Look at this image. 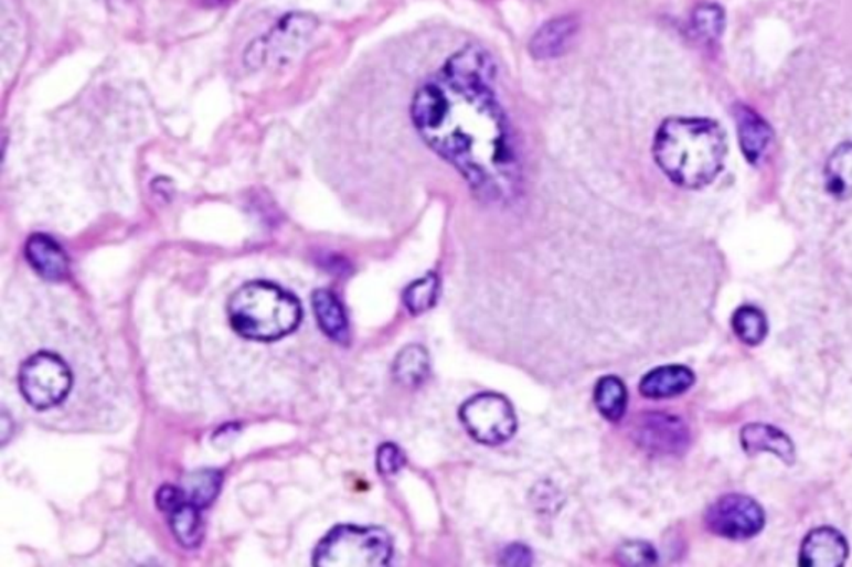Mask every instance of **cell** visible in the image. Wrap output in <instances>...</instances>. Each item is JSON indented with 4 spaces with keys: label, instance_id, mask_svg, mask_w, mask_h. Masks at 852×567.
I'll list each match as a JSON object with an SVG mask.
<instances>
[{
    "label": "cell",
    "instance_id": "cell-1",
    "mask_svg": "<svg viewBox=\"0 0 852 567\" xmlns=\"http://www.w3.org/2000/svg\"><path fill=\"white\" fill-rule=\"evenodd\" d=\"M493 77L491 55L468 45L416 92L412 117L423 140L457 167L475 192L501 199L513 190L516 162L491 90Z\"/></svg>",
    "mask_w": 852,
    "mask_h": 567
},
{
    "label": "cell",
    "instance_id": "cell-2",
    "mask_svg": "<svg viewBox=\"0 0 852 567\" xmlns=\"http://www.w3.org/2000/svg\"><path fill=\"white\" fill-rule=\"evenodd\" d=\"M653 153L671 182L683 189H703L723 170L726 133L714 120L673 117L658 129Z\"/></svg>",
    "mask_w": 852,
    "mask_h": 567
},
{
    "label": "cell",
    "instance_id": "cell-3",
    "mask_svg": "<svg viewBox=\"0 0 852 567\" xmlns=\"http://www.w3.org/2000/svg\"><path fill=\"white\" fill-rule=\"evenodd\" d=\"M232 328L255 342H275L297 330L301 320L300 301L268 281H251L238 288L228 301Z\"/></svg>",
    "mask_w": 852,
    "mask_h": 567
},
{
    "label": "cell",
    "instance_id": "cell-4",
    "mask_svg": "<svg viewBox=\"0 0 852 567\" xmlns=\"http://www.w3.org/2000/svg\"><path fill=\"white\" fill-rule=\"evenodd\" d=\"M393 557V541L382 527L343 526L333 527L313 553L317 567H383Z\"/></svg>",
    "mask_w": 852,
    "mask_h": 567
},
{
    "label": "cell",
    "instance_id": "cell-5",
    "mask_svg": "<svg viewBox=\"0 0 852 567\" xmlns=\"http://www.w3.org/2000/svg\"><path fill=\"white\" fill-rule=\"evenodd\" d=\"M19 388L32 408H54L71 392V368L54 353H38L21 366Z\"/></svg>",
    "mask_w": 852,
    "mask_h": 567
},
{
    "label": "cell",
    "instance_id": "cell-6",
    "mask_svg": "<svg viewBox=\"0 0 852 567\" xmlns=\"http://www.w3.org/2000/svg\"><path fill=\"white\" fill-rule=\"evenodd\" d=\"M460 419L468 435L481 445H503L516 432L513 406L497 393H481L465 402Z\"/></svg>",
    "mask_w": 852,
    "mask_h": 567
},
{
    "label": "cell",
    "instance_id": "cell-7",
    "mask_svg": "<svg viewBox=\"0 0 852 567\" xmlns=\"http://www.w3.org/2000/svg\"><path fill=\"white\" fill-rule=\"evenodd\" d=\"M707 529L726 539H752L762 533L766 516L762 504L744 494H726L707 507Z\"/></svg>",
    "mask_w": 852,
    "mask_h": 567
},
{
    "label": "cell",
    "instance_id": "cell-8",
    "mask_svg": "<svg viewBox=\"0 0 852 567\" xmlns=\"http://www.w3.org/2000/svg\"><path fill=\"white\" fill-rule=\"evenodd\" d=\"M632 436L641 448L657 454H680L690 445V429L683 419L663 411L639 416Z\"/></svg>",
    "mask_w": 852,
    "mask_h": 567
},
{
    "label": "cell",
    "instance_id": "cell-9",
    "mask_svg": "<svg viewBox=\"0 0 852 567\" xmlns=\"http://www.w3.org/2000/svg\"><path fill=\"white\" fill-rule=\"evenodd\" d=\"M315 21L310 15H287L267 38L264 39V44L260 47H252L254 57H247L248 61L267 62L268 58H275V61H281L287 57V54L297 51L300 47L301 42L307 41L313 32Z\"/></svg>",
    "mask_w": 852,
    "mask_h": 567
},
{
    "label": "cell",
    "instance_id": "cell-10",
    "mask_svg": "<svg viewBox=\"0 0 852 567\" xmlns=\"http://www.w3.org/2000/svg\"><path fill=\"white\" fill-rule=\"evenodd\" d=\"M849 556L845 537L834 527L822 526L806 536L799 554L802 567H839Z\"/></svg>",
    "mask_w": 852,
    "mask_h": 567
},
{
    "label": "cell",
    "instance_id": "cell-11",
    "mask_svg": "<svg viewBox=\"0 0 852 567\" xmlns=\"http://www.w3.org/2000/svg\"><path fill=\"white\" fill-rule=\"evenodd\" d=\"M741 445L748 454L771 452L786 464H795L796 449L791 438L776 426L752 422L741 429Z\"/></svg>",
    "mask_w": 852,
    "mask_h": 567
},
{
    "label": "cell",
    "instance_id": "cell-12",
    "mask_svg": "<svg viewBox=\"0 0 852 567\" xmlns=\"http://www.w3.org/2000/svg\"><path fill=\"white\" fill-rule=\"evenodd\" d=\"M737 139H739L743 156L749 163L762 162L773 140V130L763 117L746 105H737L736 111Z\"/></svg>",
    "mask_w": 852,
    "mask_h": 567
},
{
    "label": "cell",
    "instance_id": "cell-13",
    "mask_svg": "<svg viewBox=\"0 0 852 567\" xmlns=\"http://www.w3.org/2000/svg\"><path fill=\"white\" fill-rule=\"evenodd\" d=\"M25 258L31 267L49 281L64 280L68 274V258L57 242L47 235H32L25 245Z\"/></svg>",
    "mask_w": 852,
    "mask_h": 567
},
{
    "label": "cell",
    "instance_id": "cell-14",
    "mask_svg": "<svg viewBox=\"0 0 852 567\" xmlns=\"http://www.w3.org/2000/svg\"><path fill=\"white\" fill-rule=\"evenodd\" d=\"M694 382H696L694 373L686 366H660L641 379L639 393L650 399L674 398L686 393Z\"/></svg>",
    "mask_w": 852,
    "mask_h": 567
},
{
    "label": "cell",
    "instance_id": "cell-15",
    "mask_svg": "<svg viewBox=\"0 0 852 567\" xmlns=\"http://www.w3.org/2000/svg\"><path fill=\"white\" fill-rule=\"evenodd\" d=\"M578 32V22L569 15L546 22L530 42V52L536 58H553L565 54Z\"/></svg>",
    "mask_w": 852,
    "mask_h": 567
},
{
    "label": "cell",
    "instance_id": "cell-16",
    "mask_svg": "<svg viewBox=\"0 0 852 567\" xmlns=\"http://www.w3.org/2000/svg\"><path fill=\"white\" fill-rule=\"evenodd\" d=\"M311 307L323 333L340 345H349V318L339 298L332 291L317 290L311 295Z\"/></svg>",
    "mask_w": 852,
    "mask_h": 567
},
{
    "label": "cell",
    "instance_id": "cell-17",
    "mask_svg": "<svg viewBox=\"0 0 852 567\" xmlns=\"http://www.w3.org/2000/svg\"><path fill=\"white\" fill-rule=\"evenodd\" d=\"M826 190L835 199L852 196V142L841 143L824 167Z\"/></svg>",
    "mask_w": 852,
    "mask_h": 567
},
{
    "label": "cell",
    "instance_id": "cell-18",
    "mask_svg": "<svg viewBox=\"0 0 852 567\" xmlns=\"http://www.w3.org/2000/svg\"><path fill=\"white\" fill-rule=\"evenodd\" d=\"M393 376L400 385L409 388L423 385L430 376V355L423 346H405L393 363Z\"/></svg>",
    "mask_w": 852,
    "mask_h": 567
},
{
    "label": "cell",
    "instance_id": "cell-19",
    "mask_svg": "<svg viewBox=\"0 0 852 567\" xmlns=\"http://www.w3.org/2000/svg\"><path fill=\"white\" fill-rule=\"evenodd\" d=\"M595 405L603 418L616 422L625 416L628 392L625 383L616 376H605L596 383Z\"/></svg>",
    "mask_w": 852,
    "mask_h": 567
},
{
    "label": "cell",
    "instance_id": "cell-20",
    "mask_svg": "<svg viewBox=\"0 0 852 567\" xmlns=\"http://www.w3.org/2000/svg\"><path fill=\"white\" fill-rule=\"evenodd\" d=\"M222 481H224V477H222L221 471H193L183 481L182 491L185 494V500L195 504L200 510L210 506L221 493Z\"/></svg>",
    "mask_w": 852,
    "mask_h": 567
},
{
    "label": "cell",
    "instance_id": "cell-21",
    "mask_svg": "<svg viewBox=\"0 0 852 567\" xmlns=\"http://www.w3.org/2000/svg\"><path fill=\"white\" fill-rule=\"evenodd\" d=\"M170 527L173 536L177 537L183 547H196L202 541L203 524L200 517V507L195 504L183 501L169 514Z\"/></svg>",
    "mask_w": 852,
    "mask_h": 567
},
{
    "label": "cell",
    "instance_id": "cell-22",
    "mask_svg": "<svg viewBox=\"0 0 852 567\" xmlns=\"http://www.w3.org/2000/svg\"><path fill=\"white\" fill-rule=\"evenodd\" d=\"M731 324H733L734 333H736L741 342L749 346H758L759 343L765 342L766 334H768L766 314L759 308L752 307V304L737 308L734 311Z\"/></svg>",
    "mask_w": 852,
    "mask_h": 567
},
{
    "label": "cell",
    "instance_id": "cell-23",
    "mask_svg": "<svg viewBox=\"0 0 852 567\" xmlns=\"http://www.w3.org/2000/svg\"><path fill=\"white\" fill-rule=\"evenodd\" d=\"M438 291H440V281H438L437 275H426V277L413 281L403 295L406 310L415 317L425 313L437 303Z\"/></svg>",
    "mask_w": 852,
    "mask_h": 567
},
{
    "label": "cell",
    "instance_id": "cell-24",
    "mask_svg": "<svg viewBox=\"0 0 852 567\" xmlns=\"http://www.w3.org/2000/svg\"><path fill=\"white\" fill-rule=\"evenodd\" d=\"M724 11L716 4H703L694 11L693 28L701 39L707 42L717 41L724 31Z\"/></svg>",
    "mask_w": 852,
    "mask_h": 567
},
{
    "label": "cell",
    "instance_id": "cell-25",
    "mask_svg": "<svg viewBox=\"0 0 852 567\" xmlns=\"http://www.w3.org/2000/svg\"><path fill=\"white\" fill-rule=\"evenodd\" d=\"M619 559L629 566H651L658 563L657 549L643 541L625 544L619 550Z\"/></svg>",
    "mask_w": 852,
    "mask_h": 567
},
{
    "label": "cell",
    "instance_id": "cell-26",
    "mask_svg": "<svg viewBox=\"0 0 852 567\" xmlns=\"http://www.w3.org/2000/svg\"><path fill=\"white\" fill-rule=\"evenodd\" d=\"M405 464V454L398 446L393 445V442H385V445L380 446L379 454H376V468H379L380 473L385 474V477L398 473Z\"/></svg>",
    "mask_w": 852,
    "mask_h": 567
},
{
    "label": "cell",
    "instance_id": "cell-27",
    "mask_svg": "<svg viewBox=\"0 0 852 567\" xmlns=\"http://www.w3.org/2000/svg\"><path fill=\"white\" fill-rule=\"evenodd\" d=\"M183 501L187 500L182 488L170 486V484H167V486L160 488L159 493H157V506L166 514L172 513V511L175 510L177 506H180Z\"/></svg>",
    "mask_w": 852,
    "mask_h": 567
},
{
    "label": "cell",
    "instance_id": "cell-28",
    "mask_svg": "<svg viewBox=\"0 0 852 567\" xmlns=\"http://www.w3.org/2000/svg\"><path fill=\"white\" fill-rule=\"evenodd\" d=\"M500 563L504 566H530L533 563V554H531L530 547L523 546V544H510V546L504 547Z\"/></svg>",
    "mask_w": 852,
    "mask_h": 567
}]
</instances>
